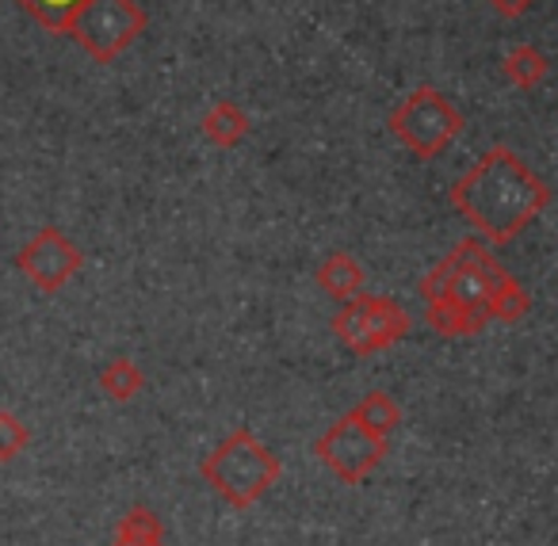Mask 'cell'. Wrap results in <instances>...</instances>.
Listing matches in <instances>:
<instances>
[{
	"label": "cell",
	"instance_id": "1",
	"mask_svg": "<svg viewBox=\"0 0 558 546\" xmlns=\"http://www.w3.org/2000/svg\"><path fill=\"white\" fill-rule=\"evenodd\" d=\"M421 299L425 321L440 337H474L489 321H520L532 306L524 287L478 238L459 241L456 253L421 279Z\"/></svg>",
	"mask_w": 558,
	"mask_h": 546
},
{
	"label": "cell",
	"instance_id": "2",
	"mask_svg": "<svg viewBox=\"0 0 558 546\" xmlns=\"http://www.w3.org/2000/svg\"><path fill=\"white\" fill-rule=\"evenodd\" d=\"M451 203L482 238L505 245L547 210L550 187L509 146H497L451 187Z\"/></svg>",
	"mask_w": 558,
	"mask_h": 546
},
{
	"label": "cell",
	"instance_id": "3",
	"mask_svg": "<svg viewBox=\"0 0 558 546\" xmlns=\"http://www.w3.org/2000/svg\"><path fill=\"white\" fill-rule=\"evenodd\" d=\"M199 470H203V482L215 489V497L222 500V505L245 512V508L260 505V500L268 497V489L279 482V474H283V462H279L248 428H233L230 436L203 459Z\"/></svg>",
	"mask_w": 558,
	"mask_h": 546
},
{
	"label": "cell",
	"instance_id": "4",
	"mask_svg": "<svg viewBox=\"0 0 558 546\" xmlns=\"http://www.w3.org/2000/svg\"><path fill=\"white\" fill-rule=\"evenodd\" d=\"M390 131L402 142L410 154L417 157H436L456 142V134L463 131V116L459 108L436 88H413L390 116Z\"/></svg>",
	"mask_w": 558,
	"mask_h": 546
},
{
	"label": "cell",
	"instance_id": "5",
	"mask_svg": "<svg viewBox=\"0 0 558 546\" xmlns=\"http://www.w3.org/2000/svg\"><path fill=\"white\" fill-rule=\"evenodd\" d=\"M410 314L387 294H364L349 299L333 314V337L341 340L349 352L375 355L395 348L402 337H410Z\"/></svg>",
	"mask_w": 558,
	"mask_h": 546
},
{
	"label": "cell",
	"instance_id": "6",
	"mask_svg": "<svg viewBox=\"0 0 558 546\" xmlns=\"http://www.w3.org/2000/svg\"><path fill=\"white\" fill-rule=\"evenodd\" d=\"M65 32L93 54L96 62H116L142 32H146V12L134 0H81Z\"/></svg>",
	"mask_w": 558,
	"mask_h": 546
},
{
	"label": "cell",
	"instance_id": "7",
	"mask_svg": "<svg viewBox=\"0 0 558 546\" xmlns=\"http://www.w3.org/2000/svg\"><path fill=\"white\" fill-rule=\"evenodd\" d=\"M390 439L375 436L372 428L356 421L352 413H344L333 428H326L314 439V454L329 466V474L341 477L344 485H364L367 477L379 470V462L387 459Z\"/></svg>",
	"mask_w": 558,
	"mask_h": 546
},
{
	"label": "cell",
	"instance_id": "8",
	"mask_svg": "<svg viewBox=\"0 0 558 546\" xmlns=\"http://www.w3.org/2000/svg\"><path fill=\"white\" fill-rule=\"evenodd\" d=\"M16 264L32 287H39L43 294H58L73 276H81L85 253H81L62 230L47 226V230H39L24 248H20Z\"/></svg>",
	"mask_w": 558,
	"mask_h": 546
},
{
	"label": "cell",
	"instance_id": "9",
	"mask_svg": "<svg viewBox=\"0 0 558 546\" xmlns=\"http://www.w3.org/2000/svg\"><path fill=\"white\" fill-rule=\"evenodd\" d=\"M111 546H165V523L149 505H131L116 523Z\"/></svg>",
	"mask_w": 558,
	"mask_h": 546
},
{
	"label": "cell",
	"instance_id": "10",
	"mask_svg": "<svg viewBox=\"0 0 558 546\" xmlns=\"http://www.w3.org/2000/svg\"><path fill=\"white\" fill-rule=\"evenodd\" d=\"M364 279L367 276H364V268H360V260H356V256H349V253H333L318 268V287L337 302L356 299V294L364 291Z\"/></svg>",
	"mask_w": 558,
	"mask_h": 546
},
{
	"label": "cell",
	"instance_id": "11",
	"mask_svg": "<svg viewBox=\"0 0 558 546\" xmlns=\"http://www.w3.org/2000/svg\"><path fill=\"white\" fill-rule=\"evenodd\" d=\"M352 416H356L364 428H372L375 436H395V428L402 424V409H398V401L390 398L387 390H372L360 398V405L349 409Z\"/></svg>",
	"mask_w": 558,
	"mask_h": 546
},
{
	"label": "cell",
	"instance_id": "12",
	"mask_svg": "<svg viewBox=\"0 0 558 546\" xmlns=\"http://www.w3.org/2000/svg\"><path fill=\"white\" fill-rule=\"evenodd\" d=\"M203 131L215 146H238L248 134V116L233 100H222L203 116Z\"/></svg>",
	"mask_w": 558,
	"mask_h": 546
},
{
	"label": "cell",
	"instance_id": "13",
	"mask_svg": "<svg viewBox=\"0 0 558 546\" xmlns=\"http://www.w3.org/2000/svg\"><path fill=\"white\" fill-rule=\"evenodd\" d=\"M100 390L108 393L111 401H134L146 390V375H142V367L134 360L119 355V360H111L108 367L100 371Z\"/></svg>",
	"mask_w": 558,
	"mask_h": 546
},
{
	"label": "cell",
	"instance_id": "14",
	"mask_svg": "<svg viewBox=\"0 0 558 546\" xmlns=\"http://www.w3.org/2000/svg\"><path fill=\"white\" fill-rule=\"evenodd\" d=\"M505 73H509V81L517 88H532V85H539L543 73H547V58L535 47H517L505 58Z\"/></svg>",
	"mask_w": 558,
	"mask_h": 546
},
{
	"label": "cell",
	"instance_id": "15",
	"mask_svg": "<svg viewBox=\"0 0 558 546\" xmlns=\"http://www.w3.org/2000/svg\"><path fill=\"white\" fill-rule=\"evenodd\" d=\"M20 4H24V9L32 12L47 32L65 35V27H70V20H73V12H77L81 0H20Z\"/></svg>",
	"mask_w": 558,
	"mask_h": 546
},
{
	"label": "cell",
	"instance_id": "16",
	"mask_svg": "<svg viewBox=\"0 0 558 546\" xmlns=\"http://www.w3.org/2000/svg\"><path fill=\"white\" fill-rule=\"evenodd\" d=\"M27 444H32V428L12 409H0V462L20 459L27 451Z\"/></svg>",
	"mask_w": 558,
	"mask_h": 546
},
{
	"label": "cell",
	"instance_id": "17",
	"mask_svg": "<svg viewBox=\"0 0 558 546\" xmlns=\"http://www.w3.org/2000/svg\"><path fill=\"white\" fill-rule=\"evenodd\" d=\"M494 4V12H501V16H524L527 9H532V0H489Z\"/></svg>",
	"mask_w": 558,
	"mask_h": 546
}]
</instances>
